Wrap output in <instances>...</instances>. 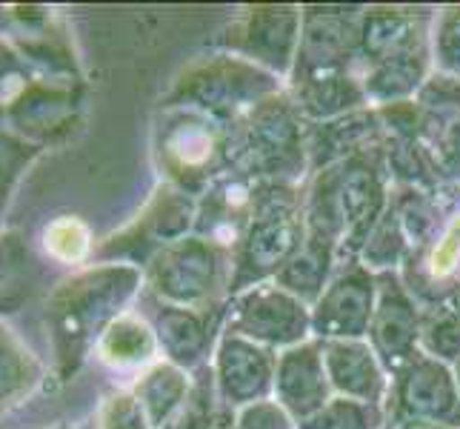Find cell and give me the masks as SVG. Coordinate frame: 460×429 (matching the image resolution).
I'll return each mask as SVG.
<instances>
[{
    "instance_id": "obj_16",
    "label": "cell",
    "mask_w": 460,
    "mask_h": 429,
    "mask_svg": "<svg viewBox=\"0 0 460 429\" xmlns=\"http://www.w3.org/2000/svg\"><path fill=\"white\" fill-rule=\"evenodd\" d=\"M321 353L332 392L341 398L386 407L392 378L367 338L321 341Z\"/></svg>"
},
{
    "instance_id": "obj_8",
    "label": "cell",
    "mask_w": 460,
    "mask_h": 429,
    "mask_svg": "<svg viewBox=\"0 0 460 429\" xmlns=\"http://www.w3.org/2000/svg\"><path fill=\"white\" fill-rule=\"evenodd\" d=\"M300 29H304V9L255 6L232 21L226 46L234 58L289 81L300 49Z\"/></svg>"
},
{
    "instance_id": "obj_2",
    "label": "cell",
    "mask_w": 460,
    "mask_h": 429,
    "mask_svg": "<svg viewBox=\"0 0 460 429\" xmlns=\"http://www.w3.org/2000/svg\"><path fill=\"white\" fill-rule=\"evenodd\" d=\"M304 244V192L287 183H258L243 241L232 255L229 295L275 281Z\"/></svg>"
},
{
    "instance_id": "obj_11",
    "label": "cell",
    "mask_w": 460,
    "mask_h": 429,
    "mask_svg": "<svg viewBox=\"0 0 460 429\" xmlns=\"http://www.w3.org/2000/svg\"><path fill=\"white\" fill-rule=\"evenodd\" d=\"M209 370L215 378L217 401L229 409H243L249 404L272 398L278 353L220 329Z\"/></svg>"
},
{
    "instance_id": "obj_29",
    "label": "cell",
    "mask_w": 460,
    "mask_h": 429,
    "mask_svg": "<svg viewBox=\"0 0 460 429\" xmlns=\"http://www.w3.org/2000/svg\"><path fill=\"white\" fill-rule=\"evenodd\" d=\"M101 429H155L135 392L112 395L101 409Z\"/></svg>"
},
{
    "instance_id": "obj_14",
    "label": "cell",
    "mask_w": 460,
    "mask_h": 429,
    "mask_svg": "<svg viewBox=\"0 0 460 429\" xmlns=\"http://www.w3.org/2000/svg\"><path fill=\"white\" fill-rule=\"evenodd\" d=\"M258 181L246 178L241 172H224L215 178L198 203L195 235L206 237L220 252H237L249 227L252 206H255Z\"/></svg>"
},
{
    "instance_id": "obj_10",
    "label": "cell",
    "mask_w": 460,
    "mask_h": 429,
    "mask_svg": "<svg viewBox=\"0 0 460 429\" xmlns=\"http://www.w3.org/2000/svg\"><path fill=\"white\" fill-rule=\"evenodd\" d=\"M360 21L363 14L355 9H304L300 49L289 81L355 72L360 60Z\"/></svg>"
},
{
    "instance_id": "obj_13",
    "label": "cell",
    "mask_w": 460,
    "mask_h": 429,
    "mask_svg": "<svg viewBox=\"0 0 460 429\" xmlns=\"http://www.w3.org/2000/svg\"><path fill=\"white\" fill-rule=\"evenodd\" d=\"M367 341L389 378L398 375L420 349V300L409 292L401 273L377 275V300Z\"/></svg>"
},
{
    "instance_id": "obj_26",
    "label": "cell",
    "mask_w": 460,
    "mask_h": 429,
    "mask_svg": "<svg viewBox=\"0 0 460 429\" xmlns=\"http://www.w3.org/2000/svg\"><path fill=\"white\" fill-rule=\"evenodd\" d=\"M420 261H423L420 264L423 278L432 286L460 275V212L455 218H449V224L443 227L438 241L429 246V252H426Z\"/></svg>"
},
{
    "instance_id": "obj_23",
    "label": "cell",
    "mask_w": 460,
    "mask_h": 429,
    "mask_svg": "<svg viewBox=\"0 0 460 429\" xmlns=\"http://www.w3.org/2000/svg\"><path fill=\"white\" fill-rule=\"evenodd\" d=\"M386 426H389L386 407L341 398V395H332V401L321 412H314L312 418L297 424V429H386Z\"/></svg>"
},
{
    "instance_id": "obj_35",
    "label": "cell",
    "mask_w": 460,
    "mask_h": 429,
    "mask_svg": "<svg viewBox=\"0 0 460 429\" xmlns=\"http://www.w3.org/2000/svg\"><path fill=\"white\" fill-rule=\"evenodd\" d=\"M386 429H389V426H386Z\"/></svg>"
},
{
    "instance_id": "obj_22",
    "label": "cell",
    "mask_w": 460,
    "mask_h": 429,
    "mask_svg": "<svg viewBox=\"0 0 460 429\" xmlns=\"http://www.w3.org/2000/svg\"><path fill=\"white\" fill-rule=\"evenodd\" d=\"M420 349L443 363L460 361V312L449 300L420 304Z\"/></svg>"
},
{
    "instance_id": "obj_5",
    "label": "cell",
    "mask_w": 460,
    "mask_h": 429,
    "mask_svg": "<svg viewBox=\"0 0 460 429\" xmlns=\"http://www.w3.org/2000/svg\"><path fill=\"white\" fill-rule=\"evenodd\" d=\"M232 261L200 235H186L161 249L152 264V286L172 307L203 309L217 292H229Z\"/></svg>"
},
{
    "instance_id": "obj_6",
    "label": "cell",
    "mask_w": 460,
    "mask_h": 429,
    "mask_svg": "<svg viewBox=\"0 0 460 429\" xmlns=\"http://www.w3.org/2000/svg\"><path fill=\"white\" fill-rule=\"evenodd\" d=\"M164 164L186 183L209 186L229 172V123L217 121L200 109L183 106L172 112L164 126Z\"/></svg>"
},
{
    "instance_id": "obj_33",
    "label": "cell",
    "mask_w": 460,
    "mask_h": 429,
    "mask_svg": "<svg viewBox=\"0 0 460 429\" xmlns=\"http://www.w3.org/2000/svg\"><path fill=\"white\" fill-rule=\"evenodd\" d=\"M443 300H449V304H452V307H455V309L460 312V286H455V290H452V292H449L447 298H443Z\"/></svg>"
},
{
    "instance_id": "obj_15",
    "label": "cell",
    "mask_w": 460,
    "mask_h": 429,
    "mask_svg": "<svg viewBox=\"0 0 460 429\" xmlns=\"http://www.w3.org/2000/svg\"><path fill=\"white\" fill-rule=\"evenodd\" d=\"M332 384L323 367L321 341L309 338L306 344H297L292 349L278 353L275 370V389L272 398L289 412L300 424L321 412L332 401Z\"/></svg>"
},
{
    "instance_id": "obj_4",
    "label": "cell",
    "mask_w": 460,
    "mask_h": 429,
    "mask_svg": "<svg viewBox=\"0 0 460 429\" xmlns=\"http://www.w3.org/2000/svg\"><path fill=\"white\" fill-rule=\"evenodd\" d=\"M224 332L283 353L312 338V307L275 281L255 283L232 295L224 312Z\"/></svg>"
},
{
    "instance_id": "obj_17",
    "label": "cell",
    "mask_w": 460,
    "mask_h": 429,
    "mask_svg": "<svg viewBox=\"0 0 460 429\" xmlns=\"http://www.w3.org/2000/svg\"><path fill=\"white\" fill-rule=\"evenodd\" d=\"M157 344L166 349L169 361L181 370H195L198 363H203L206 353L212 346L209 326L200 309L189 307H164L161 321H157Z\"/></svg>"
},
{
    "instance_id": "obj_34",
    "label": "cell",
    "mask_w": 460,
    "mask_h": 429,
    "mask_svg": "<svg viewBox=\"0 0 460 429\" xmlns=\"http://www.w3.org/2000/svg\"><path fill=\"white\" fill-rule=\"evenodd\" d=\"M452 370H455V378H457V389H460V361L452 363Z\"/></svg>"
},
{
    "instance_id": "obj_20",
    "label": "cell",
    "mask_w": 460,
    "mask_h": 429,
    "mask_svg": "<svg viewBox=\"0 0 460 429\" xmlns=\"http://www.w3.org/2000/svg\"><path fill=\"white\" fill-rule=\"evenodd\" d=\"M335 266H338V249L304 235V244L295 252V258L283 266V273L275 278V283L297 295L304 304L314 307V300L323 295Z\"/></svg>"
},
{
    "instance_id": "obj_3",
    "label": "cell",
    "mask_w": 460,
    "mask_h": 429,
    "mask_svg": "<svg viewBox=\"0 0 460 429\" xmlns=\"http://www.w3.org/2000/svg\"><path fill=\"white\" fill-rule=\"evenodd\" d=\"M278 92H283L280 77L234 55L198 63L181 84V98L189 101L183 106L200 109L224 123H234Z\"/></svg>"
},
{
    "instance_id": "obj_18",
    "label": "cell",
    "mask_w": 460,
    "mask_h": 429,
    "mask_svg": "<svg viewBox=\"0 0 460 429\" xmlns=\"http://www.w3.org/2000/svg\"><path fill=\"white\" fill-rule=\"evenodd\" d=\"M157 332L140 315L123 312L109 321L98 341V353L106 363L118 370L152 367L157 355Z\"/></svg>"
},
{
    "instance_id": "obj_27",
    "label": "cell",
    "mask_w": 460,
    "mask_h": 429,
    "mask_svg": "<svg viewBox=\"0 0 460 429\" xmlns=\"http://www.w3.org/2000/svg\"><path fill=\"white\" fill-rule=\"evenodd\" d=\"M426 152L435 155V161H432L435 172L440 166V172L460 189V115L438 126L429 143H426Z\"/></svg>"
},
{
    "instance_id": "obj_31",
    "label": "cell",
    "mask_w": 460,
    "mask_h": 429,
    "mask_svg": "<svg viewBox=\"0 0 460 429\" xmlns=\"http://www.w3.org/2000/svg\"><path fill=\"white\" fill-rule=\"evenodd\" d=\"M209 429H237V421H234V409L217 404V412L212 418V426Z\"/></svg>"
},
{
    "instance_id": "obj_7",
    "label": "cell",
    "mask_w": 460,
    "mask_h": 429,
    "mask_svg": "<svg viewBox=\"0 0 460 429\" xmlns=\"http://www.w3.org/2000/svg\"><path fill=\"white\" fill-rule=\"evenodd\" d=\"M389 424L426 421L460 429V389L452 363H443L418 349L406 367L392 378Z\"/></svg>"
},
{
    "instance_id": "obj_24",
    "label": "cell",
    "mask_w": 460,
    "mask_h": 429,
    "mask_svg": "<svg viewBox=\"0 0 460 429\" xmlns=\"http://www.w3.org/2000/svg\"><path fill=\"white\" fill-rule=\"evenodd\" d=\"M429 52L432 75L460 84V6H447L432 18Z\"/></svg>"
},
{
    "instance_id": "obj_32",
    "label": "cell",
    "mask_w": 460,
    "mask_h": 429,
    "mask_svg": "<svg viewBox=\"0 0 460 429\" xmlns=\"http://www.w3.org/2000/svg\"><path fill=\"white\" fill-rule=\"evenodd\" d=\"M389 429H452V426H440V424H426V421H394Z\"/></svg>"
},
{
    "instance_id": "obj_28",
    "label": "cell",
    "mask_w": 460,
    "mask_h": 429,
    "mask_svg": "<svg viewBox=\"0 0 460 429\" xmlns=\"http://www.w3.org/2000/svg\"><path fill=\"white\" fill-rule=\"evenodd\" d=\"M46 246L60 261H81L89 252V232L81 220L60 218L46 232Z\"/></svg>"
},
{
    "instance_id": "obj_21",
    "label": "cell",
    "mask_w": 460,
    "mask_h": 429,
    "mask_svg": "<svg viewBox=\"0 0 460 429\" xmlns=\"http://www.w3.org/2000/svg\"><path fill=\"white\" fill-rule=\"evenodd\" d=\"M358 261L375 275H386V273H401V269L411 261V246L409 237L401 227L398 215H394L392 203L384 212V218L377 220L372 235L363 244Z\"/></svg>"
},
{
    "instance_id": "obj_30",
    "label": "cell",
    "mask_w": 460,
    "mask_h": 429,
    "mask_svg": "<svg viewBox=\"0 0 460 429\" xmlns=\"http://www.w3.org/2000/svg\"><path fill=\"white\" fill-rule=\"evenodd\" d=\"M237 429H297V421L275 398L234 409Z\"/></svg>"
},
{
    "instance_id": "obj_19",
    "label": "cell",
    "mask_w": 460,
    "mask_h": 429,
    "mask_svg": "<svg viewBox=\"0 0 460 429\" xmlns=\"http://www.w3.org/2000/svg\"><path fill=\"white\" fill-rule=\"evenodd\" d=\"M192 384H195V378L186 370L174 367L172 361H161V363H152V367H146L137 375L135 398L140 401V407H144L149 424L155 429H164L169 424V418L186 401Z\"/></svg>"
},
{
    "instance_id": "obj_25",
    "label": "cell",
    "mask_w": 460,
    "mask_h": 429,
    "mask_svg": "<svg viewBox=\"0 0 460 429\" xmlns=\"http://www.w3.org/2000/svg\"><path fill=\"white\" fill-rule=\"evenodd\" d=\"M217 404L220 401H217V392H215L212 370L203 367L200 375L195 378L192 389H189L186 401L169 418V424L164 429H209L215 412H217Z\"/></svg>"
},
{
    "instance_id": "obj_1",
    "label": "cell",
    "mask_w": 460,
    "mask_h": 429,
    "mask_svg": "<svg viewBox=\"0 0 460 429\" xmlns=\"http://www.w3.org/2000/svg\"><path fill=\"white\" fill-rule=\"evenodd\" d=\"M304 126L287 89L261 101L229 123V169L258 183L297 186L309 169Z\"/></svg>"
},
{
    "instance_id": "obj_9",
    "label": "cell",
    "mask_w": 460,
    "mask_h": 429,
    "mask_svg": "<svg viewBox=\"0 0 460 429\" xmlns=\"http://www.w3.org/2000/svg\"><path fill=\"white\" fill-rule=\"evenodd\" d=\"M377 300V275L360 261L338 264L323 295L312 307V338H367Z\"/></svg>"
},
{
    "instance_id": "obj_12",
    "label": "cell",
    "mask_w": 460,
    "mask_h": 429,
    "mask_svg": "<svg viewBox=\"0 0 460 429\" xmlns=\"http://www.w3.org/2000/svg\"><path fill=\"white\" fill-rule=\"evenodd\" d=\"M389 178L375 152H363L341 164V210H343V241L338 264L358 261L363 244L375 224L389 210Z\"/></svg>"
}]
</instances>
